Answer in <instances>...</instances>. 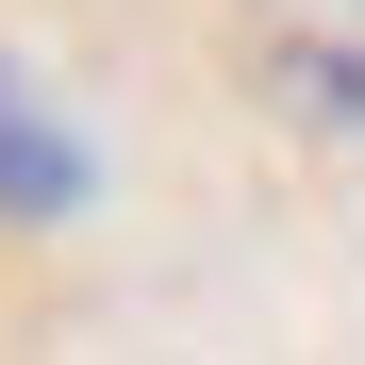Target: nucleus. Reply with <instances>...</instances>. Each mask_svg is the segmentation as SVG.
Returning <instances> with one entry per match:
<instances>
[{
	"instance_id": "1",
	"label": "nucleus",
	"mask_w": 365,
	"mask_h": 365,
	"mask_svg": "<svg viewBox=\"0 0 365 365\" xmlns=\"http://www.w3.org/2000/svg\"><path fill=\"white\" fill-rule=\"evenodd\" d=\"M232 50L299 133H365V0H232Z\"/></svg>"
},
{
	"instance_id": "2",
	"label": "nucleus",
	"mask_w": 365,
	"mask_h": 365,
	"mask_svg": "<svg viewBox=\"0 0 365 365\" xmlns=\"http://www.w3.org/2000/svg\"><path fill=\"white\" fill-rule=\"evenodd\" d=\"M83 182H100V166H83V133H67V100L0 50V216L50 232V216H83Z\"/></svg>"
}]
</instances>
